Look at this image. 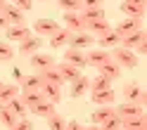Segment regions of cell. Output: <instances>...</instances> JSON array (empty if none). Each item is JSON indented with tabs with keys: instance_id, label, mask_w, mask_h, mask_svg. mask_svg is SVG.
<instances>
[{
	"instance_id": "obj_24",
	"label": "cell",
	"mask_w": 147,
	"mask_h": 130,
	"mask_svg": "<svg viewBox=\"0 0 147 130\" xmlns=\"http://www.w3.org/2000/svg\"><path fill=\"white\" fill-rule=\"evenodd\" d=\"M119 10L126 14V19H138V21H142V17H145V7H140V5L121 3V7H119Z\"/></svg>"
},
{
	"instance_id": "obj_38",
	"label": "cell",
	"mask_w": 147,
	"mask_h": 130,
	"mask_svg": "<svg viewBox=\"0 0 147 130\" xmlns=\"http://www.w3.org/2000/svg\"><path fill=\"white\" fill-rule=\"evenodd\" d=\"M100 128H102V130H116V128H121V118H119V116L114 114L112 118H107V121H105V123L100 125Z\"/></svg>"
},
{
	"instance_id": "obj_28",
	"label": "cell",
	"mask_w": 147,
	"mask_h": 130,
	"mask_svg": "<svg viewBox=\"0 0 147 130\" xmlns=\"http://www.w3.org/2000/svg\"><path fill=\"white\" fill-rule=\"evenodd\" d=\"M7 107H10V111H12L17 118H26V114H29V107H26L24 102H22V97H19V95H17L14 99L7 102Z\"/></svg>"
},
{
	"instance_id": "obj_35",
	"label": "cell",
	"mask_w": 147,
	"mask_h": 130,
	"mask_svg": "<svg viewBox=\"0 0 147 130\" xmlns=\"http://www.w3.org/2000/svg\"><path fill=\"white\" fill-rule=\"evenodd\" d=\"M14 57V48L7 40H0V62H12Z\"/></svg>"
},
{
	"instance_id": "obj_6",
	"label": "cell",
	"mask_w": 147,
	"mask_h": 130,
	"mask_svg": "<svg viewBox=\"0 0 147 130\" xmlns=\"http://www.w3.org/2000/svg\"><path fill=\"white\" fill-rule=\"evenodd\" d=\"M40 45H43V38H38V36L31 33L26 40L19 43V54H22V57H31V54L40 52Z\"/></svg>"
},
{
	"instance_id": "obj_19",
	"label": "cell",
	"mask_w": 147,
	"mask_h": 130,
	"mask_svg": "<svg viewBox=\"0 0 147 130\" xmlns=\"http://www.w3.org/2000/svg\"><path fill=\"white\" fill-rule=\"evenodd\" d=\"M29 114L38 116V118H48V116L55 114V104H52V102H48V99H43V102H38V104L29 107Z\"/></svg>"
},
{
	"instance_id": "obj_18",
	"label": "cell",
	"mask_w": 147,
	"mask_h": 130,
	"mask_svg": "<svg viewBox=\"0 0 147 130\" xmlns=\"http://www.w3.org/2000/svg\"><path fill=\"white\" fill-rule=\"evenodd\" d=\"M114 114H116L114 107H112V104H105V107H97L93 114H90V121H93L95 125H102L105 121H107V118H112Z\"/></svg>"
},
{
	"instance_id": "obj_26",
	"label": "cell",
	"mask_w": 147,
	"mask_h": 130,
	"mask_svg": "<svg viewBox=\"0 0 147 130\" xmlns=\"http://www.w3.org/2000/svg\"><path fill=\"white\" fill-rule=\"evenodd\" d=\"M114 90L109 88V90H100V92H90V99H93V104H100V107H105V104H114Z\"/></svg>"
},
{
	"instance_id": "obj_13",
	"label": "cell",
	"mask_w": 147,
	"mask_h": 130,
	"mask_svg": "<svg viewBox=\"0 0 147 130\" xmlns=\"http://www.w3.org/2000/svg\"><path fill=\"white\" fill-rule=\"evenodd\" d=\"M86 59H88V64L90 66H100V64H105V62H109L112 57H109V50H102V48H93V50H88L86 52Z\"/></svg>"
},
{
	"instance_id": "obj_14",
	"label": "cell",
	"mask_w": 147,
	"mask_h": 130,
	"mask_svg": "<svg viewBox=\"0 0 147 130\" xmlns=\"http://www.w3.org/2000/svg\"><path fill=\"white\" fill-rule=\"evenodd\" d=\"M88 88H90V78L81 73V76H78L76 80H74V83H71V90H69V95H71L74 99H78V97H83L86 92H88Z\"/></svg>"
},
{
	"instance_id": "obj_11",
	"label": "cell",
	"mask_w": 147,
	"mask_h": 130,
	"mask_svg": "<svg viewBox=\"0 0 147 130\" xmlns=\"http://www.w3.org/2000/svg\"><path fill=\"white\" fill-rule=\"evenodd\" d=\"M147 40V33H145V29H138V31H133V33H128V36H123L121 38V48H126V50H135L140 43H145Z\"/></svg>"
},
{
	"instance_id": "obj_29",
	"label": "cell",
	"mask_w": 147,
	"mask_h": 130,
	"mask_svg": "<svg viewBox=\"0 0 147 130\" xmlns=\"http://www.w3.org/2000/svg\"><path fill=\"white\" fill-rule=\"evenodd\" d=\"M78 14H81V19H83V24L86 21H95V19H105V10L102 7H83Z\"/></svg>"
},
{
	"instance_id": "obj_10",
	"label": "cell",
	"mask_w": 147,
	"mask_h": 130,
	"mask_svg": "<svg viewBox=\"0 0 147 130\" xmlns=\"http://www.w3.org/2000/svg\"><path fill=\"white\" fill-rule=\"evenodd\" d=\"M97 73L100 76H105V78H109V80H119L121 78V66L114 62V59H109V62H105V64H100L97 66Z\"/></svg>"
},
{
	"instance_id": "obj_17",
	"label": "cell",
	"mask_w": 147,
	"mask_h": 130,
	"mask_svg": "<svg viewBox=\"0 0 147 130\" xmlns=\"http://www.w3.org/2000/svg\"><path fill=\"white\" fill-rule=\"evenodd\" d=\"M55 66H57V71H59V76H62V80H64V83H74V80L81 76V69L71 66V64H67V62L55 64Z\"/></svg>"
},
{
	"instance_id": "obj_37",
	"label": "cell",
	"mask_w": 147,
	"mask_h": 130,
	"mask_svg": "<svg viewBox=\"0 0 147 130\" xmlns=\"http://www.w3.org/2000/svg\"><path fill=\"white\" fill-rule=\"evenodd\" d=\"M7 130H33V123H31L29 118H17L14 125H10Z\"/></svg>"
},
{
	"instance_id": "obj_48",
	"label": "cell",
	"mask_w": 147,
	"mask_h": 130,
	"mask_svg": "<svg viewBox=\"0 0 147 130\" xmlns=\"http://www.w3.org/2000/svg\"><path fill=\"white\" fill-rule=\"evenodd\" d=\"M135 130H147V128H135Z\"/></svg>"
},
{
	"instance_id": "obj_33",
	"label": "cell",
	"mask_w": 147,
	"mask_h": 130,
	"mask_svg": "<svg viewBox=\"0 0 147 130\" xmlns=\"http://www.w3.org/2000/svg\"><path fill=\"white\" fill-rule=\"evenodd\" d=\"M14 121H17V116L10 111V107H7V104H0V123L10 128V125H14Z\"/></svg>"
},
{
	"instance_id": "obj_9",
	"label": "cell",
	"mask_w": 147,
	"mask_h": 130,
	"mask_svg": "<svg viewBox=\"0 0 147 130\" xmlns=\"http://www.w3.org/2000/svg\"><path fill=\"white\" fill-rule=\"evenodd\" d=\"M5 36H7V43H22L31 36V29L29 26H7L5 29Z\"/></svg>"
},
{
	"instance_id": "obj_41",
	"label": "cell",
	"mask_w": 147,
	"mask_h": 130,
	"mask_svg": "<svg viewBox=\"0 0 147 130\" xmlns=\"http://www.w3.org/2000/svg\"><path fill=\"white\" fill-rule=\"evenodd\" d=\"M64 130H83V125H81L78 121H67V125H64Z\"/></svg>"
},
{
	"instance_id": "obj_50",
	"label": "cell",
	"mask_w": 147,
	"mask_h": 130,
	"mask_svg": "<svg viewBox=\"0 0 147 130\" xmlns=\"http://www.w3.org/2000/svg\"><path fill=\"white\" fill-rule=\"evenodd\" d=\"M116 130H123V128H116Z\"/></svg>"
},
{
	"instance_id": "obj_23",
	"label": "cell",
	"mask_w": 147,
	"mask_h": 130,
	"mask_svg": "<svg viewBox=\"0 0 147 130\" xmlns=\"http://www.w3.org/2000/svg\"><path fill=\"white\" fill-rule=\"evenodd\" d=\"M64 26H67L71 33L83 31V19H81L78 12H64Z\"/></svg>"
},
{
	"instance_id": "obj_43",
	"label": "cell",
	"mask_w": 147,
	"mask_h": 130,
	"mask_svg": "<svg viewBox=\"0 0 147 130\" xmlns=\"http://www.w3.org/2000/svg\"><path fill=\"white\" fill-rule=\"evenodd\" d=\"M7 26H10V24H7V19H5V14L0 12V29H7Z\"/></svg>"
},
{
	"instance_id": "obj_39",
	"label": "cell",
	"mask_w": 147,
	"mask_h": 130,
	"mask_svg": "<svg viewBox=\"0 0 147 130\" xmlns=\"http://www.w3.org/2000/svg\"><path fill=\"white\" fill-rule=\"evenodd\" d=\"M10 5H14V7H19V10L24 12V10H31V0H10Z\"/></svg>"
},
{
	"instance_id": "obj_20",
	"label": "cell",
	"mask_w": 147,
	"mask_h": 130,
	"mask_svg": "<svg viewBox=\"0 0 147 130\" xmlns=\"http://www.w3.org/2000/svg\"><path fill=\"white\" fill-rule=\"evenodd\" d=\"M112 26H109V21L107 19H95V21H86L83 24V31H88L90 36H102V33H107Z\"/></svg>"
},
{
	"instance_id": "obj_46",
	"label": "cell",
	"mask_w": 147,
	"mask_h": 130,
	"mask_svg": "<svg viewBox=\"0 0 147 130\" xmlns=\"http://www.w3.org/2000/svg\"><path fill=\"white\" fill-rule=\"evenodd\" d=\"M7 5V0H0V12H3V7Z\"/></svg>"
},
{
	"instance_id": "obj_15",
	"label": "cell",
	"mask_w": 147,
	"mask_h": 130,
	"mask_svg": "<svg viewBox=\"0 0 147 130\" xmlns=\"http://www.w3.org/2000/svg\"><path fill=\"white\" fill-rule=\"evenodd\" d=\"M40 95H43V99L52 102V104H57V102L62 99V85H52V83H43V85H40Z\"/></svg>"
},
{
	"instance_id": "obj_34",
	"label": "cell",
	"mask_w": 147,
	"mask_h": 130,
	"mask_svg": "<svg viewBox=\"0 0 147 130\" xmlns=\"http://www.w3.org/2000/svg\"><path fill=\"white\" fill-rule=\"evenodd\" d=\"M59 10L64 12H81L83 10V5H81V0H57Z\"/></svg>"
},
{
	"instance_id": "obj_22",
	"label": "cell",
	"mask_w": 147,
	"mask_h": 130,
	"mask_svg": "<svg viewBox=\"0 0 147 130\" xmlns=\"http://www.w3.org/2000/svg\"><path fill=\"white\" fill-rule=\"evenodd\" d=\"M31 66L36 69V71H40V69H48V66H52L55 64V59H52V54H45V52H36V54H31Z\"/></svg>"
},
{
	"instance_id": "obj_27",
	"label": "cell",
	"mask_w": 147,
	"mask_h": 130,
	"mask_svg": "<svg viewBox=\"0 0 147 130\" xmlns=\"http://www.w3.org/2000/svg\"><path fill=\"white\" fill-rule=\"evenodd\" d=\"M40 85H43V80H40L38 73L22 76V80H19V90H22V92H24V90H40Z\"/></svg>"
},
{
	"instance_id": "obj_36",
	"label": "cell",
	"mask_w": 147,
	"mask_h": 130,
	"mask_svg": "<svg viewBox=\"0 0 147 130\" xmlns=\"http://www.w3.org/2000/svg\"><path fill=\"white\" fill-rule=\"evenodd\" d=\"M48 125H50V130H64V125H67V118H62L57 111H55L52 116H48Z\"/></svg>"
},
{
	"instance_id": "obj_1",
	"label": "cell",
	"mask_w": 147,
	"mask_h": 130,
	"mask_svg": "<svg viewBox=\"0 0 147 130\" xmlns=\"http://www.w3.org/2000/svg\"><path fill=\"white\" fill-rule=\"evenodd\" d=\"M109 57H112L121 69H135V66H138V54H135L133 50L121 48V45H119V48H114Z\"/></svg>"
},
{
	"instance_id": "obj_47",
	"label": "cell",
	"mask_w": 147,
	"mask_h": 130,
	"mask_svg": "<svg viewBox=\"0 0 147 130\" xmlns=\"http://www.w3.org/2000/svg\"><path fill=\"white\" fill-rule=\"evenodd\" d=\"M31 3H45V0H31Z\"/></svg>"
},
{
	"instance_id": "obj_21",
	"label": "cell",
	"mask_w": 147,
	"mask_h": 130,
	"mask_svg": "<svg viewBox=\"0 0 147 130\" xmlns=\"http://www.w3.org/2000/svg\"><path fill=\"white\" fill-rule=\"evenodd\" d=\"M138 29H142V21H138V19H123L121 24L114 26V31L119 33V38H123V36L133 33V31H138Z\"/></svg>"
},
{
	"instance_id": "obj_16",
	"label": "cell",
	"mask_w": 147,
	"mask_h": 130,
	"mask_svg": "<svg viewBox=\"0 0 147 130\" xmlns=\"http://www.w3.org/2000/svg\"><path fill=\"white\" fill-rule=\"evenodd\" d=\"M40 76V80L43 83H52V85H64V80H62V76H59V71H57V66H48V69H40V71H36Z\"/></svg>"
},
{
	"instance_id": "obj_4",
	"label": "cell",
	"mask_w": 147,
	"mask_h": 130,
	"mask_svg": "<svg viewBox=\"0 0 147 130\" xmlns=\"http://www.w3.org/2000/svg\"><path fill=\"white\" fill-rule=\"evenodd\" d=\"M93 43H95V36H90L88 31H76V33H71V36H69L67 48H74V50H86V48H90Z\"/></svg>"
},
{
	"instance_id": "obj_12",
	"label": "cell",
	"mask_w": 147,
	"mask_h": 130,
	"mask_svg": "<svg viewBox=\"0 0 147 130\" xmlns=\"http://www.w3.org/2000/svg\"><path fill=\"white\" fill-rule=\"evenodd\" d=\"M95 43L100 45V48H102V50H107V48H119V45H121V38H119V33L114 31V29H109L107 33H102V36H97V38H95Z\"/></svg>"
},
{
	"instance_id": "obj_8",
	"label": "cell",
	"mask_w": 147,
	"mask_h": 130,
	"mask_svg": "<svg viewBox=\"0 0 147 130\" xmlns=\"http://www.w3.org/2000/svg\"><path fill=\"white\" fill-rule=\"evenodd\" d=\"M64 62H67V64H71V66H76V69L88 66L86 52H83V50H74V48H67V50H64Z\"/></svg>"
},
{
	"instance_id": "obj_40",
	"label": "cell",
	"mask_w": 147,
	"mask_h": 130,
	"mask_svg": "<svg viewBox=\"0 0 147 130\" xmlns=\"http://www.w3.org/2000/svg\"><path fill=\"white\" fill-rule=\"evenodd\" d=\"M105 0H81V5L83 7H102Z\"/></svg>"
},
{
	"instance_id": "obj_49",
	"label": "cell",
	"mask_w": 147,
	"mask_h": 130,
	"mask_svg": "<svg viewBox=\"0 0 147 130\" xmlns=\"http://www.w3.org/2000/svg\"><path fill=\"white\" fill-rule=\"evenodd\" d=\"M3 85H5V83H3V80H0V88H3Z\"/></svg>"
},
{
	"instance_id": "obj_25",
	"label": "cell",
	"mask_w": 147,
	"mask_h": 130,
	"mask_svg": "<svg viewBox=\"0 0 147 130\" xmlns=\"http://www.w3.org/2000/svg\"><path fill=\"white\" fill-rule=\"evenodd\" d=\"M69 36H71V31H69V29H62V26H59V29L50 36V48H67Z\"/></svg>"
},
{
	"instance_id": "obj_30",
	"label": "cell",
	"mask_w": 147,
	"mask_h": 130,
	"mask_svg": "<svg viewBox=\"0 0 147 130\" xmlns=\"http://www.w3.org/2000/svg\"><path fill=\"white\" fill-rule=\"evenodd\" d=\"M19 97H22V102H24L26 107H33V104H38V102H43L40 90H24Z\"/></svg>"
},
{
	"instance_id": "obj_5",
	"label": "cell",
	"mask_w": 147,
	"mask_h": 130,
	"mask_svg": "<svg viewBox=\"0 0 147 130\" xmlns=\"http://www.w3.org/2000/svg\"><path fill=\"white\" fill-rule=\"evenodd\" d=\"M57 29H59V24L55 19H45V17H43V19H36L33 21V33L38 36V38H50Z\"/></svg>"
},
{
	"instance_id": "obj_31",
	"label": "cell",
	"mask_w": 147,
	"mask_h": 130,
	"mask_svg": "<svg viewBox=\"0 0 147 130\" xmlns=\"http://www.w3.org/2000/svg\"><path fill=\"white\" fill-rule=\"evenodd\" d=\"M109 88H112V80L97 73V76L90 80V88H88V90H90V92H100V90H109Z\"/></svg>"
},
{
	"instance_id": "obj_3",
	"label": "cell",
	"mask_w": 147,
	"mask_h": 130,
	"mask_svg": "<svg viewBox=\"0 0 147 130\" xmlns=\"http://www.w3.org/2000/svg\"><path fill=\"white\" fill-rule=\"evenodd\" d=\"M114 111H116V116L121 118V121H133V118L145 116L142 107H140V104H133V102H123V104H119Z\"/></svg>"
},
{
	"instance_id": "obj_44",
	"label": "cell",
	"mask_w": 147,
	"mask_h": 130,
	"mask_svg": "<svg viewBox=\"0 0 147 130\" xmlns=\"http://www.w3.org/2000/svg\"><path fill=\"white\" fill-rule=\"evenodd\" d=\"M123 3H131V5H140V7H145V0H123Z\"/></svg>"
},
{
	"instance_id": "obj_42",
	"label": "cell",
	"mask_w": 147,
	"mask_h": 130,
	"mask_svg": "<svg viewBox=\"0 0 147 130\" xmlns=\"http://www.w3.org/2000/svg\"><path fill=\"white\" fill-rule=\"evenodd\" d=\"M133 52H135V54H147V40H145V43H140Z\"/></svg>"
},
{
	"instance_id": "obj_32",
	"label": "cell",
	"mask_w": 147,
	"mask_h": 130,
	"mask_svg": "<svg viewBox=\"0 0 147 130\" xmlns=\"http://www.w3.org/2000/svg\"><path fill=\"white\" fill-rule=\"evenodd\" d=\"M17 95H19V85H3L0 88V104H7Z\"/></svg>"
},
{
	"instance_id": "obj_2",
	"label": "cell",
	"mask_w": 147,
	"mask_h": 130,
	"mask_svg": "<svg viewBox=\"0 0 147 130\" xmlns=\"http://www.w3.org/2000/svg\"><path fill=\"white\" fill-rule=\"evenodd\" d=\"M121 95H123L126 102H133V104H140V107L147 102V92L138 85V83H128V85H123Z\"/></svg>"
},
{
	"instance_id": "obj_7",
	"label": "cell",
	"mask_w": 147,
	"mask_h": 130,
	"mask_svg": "<svg viewBox=\"0 0 147 130\" xmlns=\"http://www.w3.org/2000/svg\"><path fill=\"white\" fill-rule=\"evenodd\" d=\"M3 14H5V19H7V24H10V26H24V24H26V17H24V12L19 10V7L10 5V3H7V5L3 7Z\"/></svg>"
},
{
	"instance_id": "obj_45",
	"label": "cell",
	"mask_w": 147,
	"mask_h": 130,
	"mask_svg": "<svg viewBox=\"0 0 147 130\" xmlns=\"http://www.w3.org/2000/svg\"><path fill=\"white\" fill-rule=\"evenodd\" d=\"M83 130H102V128L95 125V123H90V125H83Z\"/></svg>"
}]
</instances>
